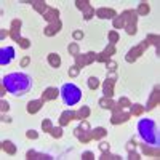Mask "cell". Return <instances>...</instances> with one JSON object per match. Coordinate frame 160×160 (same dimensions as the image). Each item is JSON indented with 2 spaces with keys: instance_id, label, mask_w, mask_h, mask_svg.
<instances>
[{
  "instance_id": "1",
  "label": "cell",
  "mask_w": 160,
  "mask_h": 160,
  "mask_svg": "<svg viewBox=\"0 0 160 160\" xmlns=\"http://www.w3.org/2000/svg\"><path fill=\"white\" fill-rule=\"evenodd\" d=\"M2 85L13 96H22L32 88V78L24 72H13L2 78Z\"/></svg>"
},
{
  "instance_id": "2",
  "label": "cell",
  "mask_w": 160,
  "mask_h": 160,
  "mask_svg": "<svg viewBox=\"0 0 160 160\" xmlns=\"http://www.w3.org/2000/svg\"><path fill=\"white\" fill-rule=\"evenodd\" d=\"M138 135L142 139V142L151 144V146H158L160 144V136H158V127L154 120L151 118H141L138 125Z\"/></svg>"
},
{
  "instance_id": "3",
  "label": "cell",
  "mask_w": 160,
  "mask_h": 160,
  "mask_svg": "<svg viewBox=\"0 0 160 160\" xmlns=\"http://www.w3.org/2000/svg\"><path fill=\"white\" fill-rule=\"evenodd\" d=\"M59 93H61L62 102L68 104V106H75V104L80 102V99H82V90L74 83H64L61 87Z\"/></svg>"
},
{
  "instance_id": "4",
  "label": "cell",
  "mask_w": 160,
  "mask_h": 160,
  "mask_svg": "<svg viewBox=\"0 0 160 160\" xmlns=\"http://www.w3.org/2000/svg\"><path fill=\"white\" fill-rule=\"evenodd\" d=\"M21 26H22L21 19H13V21H11V29H10V37L15 40V42H18V45H19L21 48L26 50V48L31 47V42H29L28 38H21V35H19Z\"/></svg>"
},
{
  "instance_id": "5",
  "label": "cell",
  "mask_w": 160,
  "mask_h": 160,
  "mask_svg": "<svg viewBox=\"0 0 160 160\" xmlns=\"http://www.w3.org/2000/svg\"><path fill=\"white\" fill-rule=\"evenodd\" d=\"M74 135H75V138L80 139V142H88V141L93 139L91 138V128H90V123L87 122V120H82V122H80V125L74 130Z\"/></svg>"
},
{
  "instance_id": "6",
  "label": "cell",
  "mask_w": 160,
  "mask_h": 160,
  "mask_svg": "<svg viewBox=\"0 0 160 160\" xmlns=\"http://www.w3.org/2000/svg\"><path fill=\"white\" fill-rule=\"evenodd\" d=\"M148 47H149V43L146 42V40H142V42H139V45H136V47H133L128 53H127V56H125V59H127V62H135L141 55H144V51L148 50Z\"/></svg>"
},
{
  "instance_id": "7",
  "label": "cell",
  "mask_w": 160,
  "mask_h": 160,
  "mask_svg": "<svg viewBox=\"0 0 160 160\" xmlns=\"http://www.w3.org/2000/svg\"><path fill=\"white\" fill-rule=\"evenodd\" d=\"M96 56H98V55H96L95 51H88L87 55H80V53H78L77 56H74V58H75V66L82 69V68H85V66L91 64L93 61H96Z\"/></svg>"
},
{
  "instance_id": "8",
  "label": "cell",
  "mask_w": 160,
  "mask_h": 160,
  "mask_svg": "<svg viewBox=\"0 0 160 160\" xmlns=\"http://www.w3.org/2000/svg\"><path fill=\"white\" fill-rule=\"evenodd\" d=\"M115 82H117V77L114 72H111V75L104 80V85H102V91H104V98H111L114 96V87H115Z\"/></svg>"
},
{
  "instance_id": "9",
  "label": "cell",
  "mask_w": 160,
  "mask_h": 160,
  "mask_svg": "<svg viewBox=\"0 0 160 160\" xmlns=\"http://www.w3.org/2000/svg\"><path fill=\"white\" fill-rule=\"evenodd\" d=\"M120 18H122V21H123V29L127 28V26H136V22H138L136 10H125L122 15H120Z\"/></svg>"
},
{
  "instance_id": "10",
  "label": "cell",
  "mask_w": 160,
  "mask_h": 160,
  "mask_svg": "<svg viewBox=\"0 0 160 160\" xmlns=\"http://www.w3.org/2000/svg\"><path fill=\"white\" fill-rule=\"evenodd\" d=\"M13 58H15V48L13 47H5L0 50V66H7L13 61Z\"/></svg>"
},
{
  "instance_id": "11",
  "label": "cell",
  "mask_w": 160,
  "mask_h": 160,
  "mask_svg": "<svg viewBox=\"0 0 160 160\" xmlns=\"http://www.w3.org/2000/svg\"><path fill=\"white\" fill-rule=\"evenodd\" d=\"M158 102H160V88L157 85V87H154L151 96H149V101H148V104H146V108H144V111H152L155 106H158Z\"/></svg>"
},
{
  "instance_id": "12",
  "label": "cell",
  "mask_w": 160,
  "mask_h": 160,
  "mask_svg": "<svg viewBox=\"0 0 160 160\" xmlns=\"http://www.w3.org/2000/svg\"><path fill=\"white\" fill-rule=\"evenodd\" d=\"M112 55H115V45L109 43V45L106 47V48L99 53V55L96 56V61H98V62H108Z\"/></svg>"
},
{
  "instance_id": "13",
  "label": "cell",
  "mask_w": 160,
  "mask_h": 160,
  "mask_svg": "<svg viewBox=\"0 0 160 160\" xmlns=\"http://www.w3.org/2000/svg\"><path fill=\"white\" fill-rule=\"evenodd\" d=\"M61 28H62V22L58 19V21H55V22H50L47 28L43 29V34H45L47 37H51V35L58 34V32L61 31Z\"/></svg>"
},
{
  "instance_id": "14",
  "label": "cell",
  "mask_w": 160,
  "mask_h": 160,
  "mask_svg": "<svg viewBox=\"0 0 160 160\" xmlns=\"http://www.w3.org/2000/svg\"><path fill=\"white\" fill-rule=\"evenodd\" d=\"M130 117H131V115H130V112H123V111L115 112V114H112V117H111V123H112V125H120V123H125Z\"/></svg>"
},
{
  "instance_id": "15",
  "label": "cell",
  "mask_w": 160,
  "mask_h": 160,
  "mask_svg": "<svg viewBox=\"0 0 160 160\" xmlns=\"http://www.w3.org/2000/svg\"><path fill=\"white\" fill-rule=\"evenodd\" d=\"M95 15L99 18V19H114L117 16V13L112 10V8H98L95 11Z\"/></svg>"
},
{
  "instance_id": "16",
  "label": "cell",
  "mask_w": 160,
  "mask_h": 160,
  "mask_svg": "<svg viewBox=\"0 0 160 160\" xmlns=\"http://www.w3.org/2000/svg\"><path fill=\"white\" fill-rule=\"evenodd\" d=\"M43 104H45V99H43V98L29 101V102H28V112H29V114H37L40 109H42Z\"/></svg>"
},
{
  "instance_id": "17",
  "label": "cell",
  "mask_w": 160,
  "mask_h": 160,
  "mask_svg": "<svg viewBox=\"0 0 160 160\" xmlns=\"http://www.w3.org/2000/svg\"><path fill=\"white\" fill-rule=\"evenodd\" d=\"M141 151H142V154L144 155H151V157H157L158 158V155H160V151H158V146H152L151 148V144H141Z\"/></svg>"
},
{
  "instance_id": "18",
  "label": "cell",
  "mask_w": 160,
  "mask_h": 160,
  "mask_svg": "<svg viewBox=\"0 0 160 160\" xmlns=\"http://www.w3.org/2000/svg\"><path fill=\"white\" fill-rule=\"evenodd\" d=\"M59 95H61V93H59L58 88H55V87H48V88L42 93V98H43L45 101H53V99H56Z\"/></svg>"
},
{
  "instance_id": "19",
  "label": "cell",
  "mask_w": 160,
  "mask_h": 160,
  "mask_svg": "<svg viewBox=\"0 0 160 160\" xmlns=\"http://www.w3.org/2000/svg\"><path fill=\"white\" fill-rule=\"evenodd\" d=\"M71 120H75V111H64L59 117V125L61 127H66Z\"/></svg>"
},
{
  "instance_id": "20",
  "label": "cell",
  "mask_w": 160,
  "mask_h": 160,
  "mask_svg": "<svg viewBox=\"0 0 160 160\" xmlns=\"http://www.w3.org/2000/svg\"><path fill=\"white\" fill-rule=\"evenodd\" d=\"M0 148H2V151H5L7 154H10V155H15L16 154V144H13L10 139H5V141H2L0 142Z\"/></svg>"
},
{
  "instance_id": "21",
  "label": "cell",
  "mask_w": 160,
  "mask_h": 160,
  "mask_svg": "<svg viewBox=\"0 0 160 160\" xmlns=\"http://www.w3.org/2000/svg\"><path fill=\"white\" fill-rule=\"evenodd\" d=\"M58 16H59V10H56V8H48L47 13L43 15V19L48 21V22H55V21L59 19Z\"/></svg>"
},
{
  "instance_id": "22",
  "label": "cell",
  "mask_w": 160,
  "mask_h": 160,
  "mask_svg": "<svg viewBox=\"0 0 160 160\" xmlns=\"http://www.w3.org/2000/svg\"><path fill=\"white\" fill-rule=\"evenodd\" d=\"M31 5L34 7V10L37 11V13H40V15H45V13H47V10L50 8L45 2H43V0H42V2H40V0H34V2H31Z\"/></svg>"
},
{
  "instance_id": "23",
  "label": "cell",
  "mask_w": 160,
  "mask_h": 160,
  "mask_svg": "<svg viewBox=\"0 0 160 160\" xmlns=\"http://www.w3.org/2000/svg\"><path fill=\"white\" fill-rule=\"evenodd\" d=\"M106 135H108V130L102 128V127H96L91 130V138L93 139H102Z\"/></svg>"
},
{
  "instance_id": "24",
  "label": "cell",
  "mask_w": 160,
  "mask_h": 160,
  "mask_svg": "<svg viewBox=\"0 0 160 160\" xmlns=\"http://www.w3.org/2000/svg\"><path fill=\"white\" fill-rule=\"evenodd\" d=\"M48 62H50L51 68L58 69L59 66H61V58H59L58 53H50V55H48Z\"/></svg>"
},
{
  "instance_id": "25",
  "label": "cell",
  "mask_w": 160,
  "mask_h": 160,
  "mask_svg": "<svg viewBox=\"0 0 160 160\" xmlns=\"http://www.w3.org/2000/svg\"><path fill=\"white\" fill-rule=\"evenodd\" d=\"M98 104H99L101 109H106V111H111L114 106H115V102H114L111 98H101V99L98 101Z\"/></svg>"
},
{
  "instance_id": "26",
  "label": "cell",
  "mask_w": 160,
  "mask_h": 160,
  "mask_svg": "<svg viewBox=\"0 0 160 160\" xmlns=\"http://www.w3.org/2000/svg\"><path fill=\"white\" fill-rule=\"evenodd\" d=\"M26 158L28 160H35V158H51L48 154H40V152H35V151H28L26 152Z\"/></svg>"
},
{
  "instance_id": "27",
  "label": "cell",
  "mask_w": 160,
  "mask_h": 160,
  "mask_svg": "<svg viewBox=\"0 0 160 160\" xmlns=\"http://www.w3.org/2000/svg\"><path fill=\"white\" fill-rule=\"evenodd\" d=\"M90 108H88V106H82V108H80L77 112H75V120H80V118H87L88 115H90Z\"/></svg>"
},
{
  "instance_id": "28",
  "label": "cell",
  "mask_w": 160,
  "mask_h": 160,
  "mask_svg": "<svg viewBox=\"0 0 160 160\" xmlns=\"http://www.w3.org/2000/svg\"><path fill=\"white\" fill-rule=\"evenodd\" d=\"M142 112H144V106H141V104H131L130 106V115L139 117Z\"/></svg>"
},
{
  "instance_id": "29",
  "label": "cell",
  "mask_w": 160,
  "mask_h": 160,
  "mask_svg": "<svg viewBox=\"0 0 160 160\" xmlns=\"http://www.w3.org/2000/svg\"><path fill=\"white\" fill-rule=\"evenodd\" d=\"M149 11H151V7L148 2H141L138 10H136V15H141V16H146V15H149Z\"/></svg>"
},
{
  "instance_id": "30",
  "label": "cell",
  "mask_w": 160,
  "mask_h": 160,
  "mask_svg": "<svg viewBox=\"0 0 160 160\" xmlns=\"http://www.w3.org/2000/svg\"><path fill=\"white\" fill-rule=\"evenodd\" d=\"M146 42H148V43H152V45H155V47L158 48L160 37H158V35H155V34H149L148 37H146Z\"/></svg>"
},
{
  "instance_id": "31",
  "label": "cell",
  "mask_w": 160,
  "mask_h": 160,
  "mask_svg": "<svg viewBox=\"0 0 160 160\" xmlns=\"http://www.w3.org/2000/svg\"><path fill=\"white\" fill-rule=\"evenodd\" d=\"M75 7H77L78 10H82V11H87L91 5H90L88 0H77V2H75Z\"/></svg>"
},
{
  "instance_id": "32",
  "label": "cell",
  "mask_w": 160,
  "mask_h": 160,
  "mask_svg": "<svg viewBox=\"0 0 160 160\" xmlns=\"http://www.w3.org/2000/svg\"><path fill=\"white\" fill-rule=\"evenodd\" d=\"M50 135H51L53 138L59 139V138L62 136V128H61V125H59V127H53V128L50 130Z\"/></svg>"
},
{
  "instance_id": "33",
  "label": "cell",
  "mask_w": 160,
  "mask_h": 160,
  "mask_svg": "<svg viewBox=\"0 0 160 160\" xmlns=\"http://www.w3.org/2000/svg\"><path fill=\"white\" fill-rule=\"evenodd\" d=\"M108 38H109V42L112 43V45H115L118 40H120V35H118V32H115V31H111L109 34H108Z\"/></svg>"
},
{
  "instance_id": "34",
  "label": "cell",
  "mask_w": 160,
  "mask_h": 160,
  "mask_svg": "<svg viewBox=\"0 0 160 160\" xmlns=\"http://www.w3.org/2000/svg\"><path fill=\"white\" fill-rule=\"evenodd\" d=\"M99 158H101V160H120L122 157H120V155H114V154H111V152L108 151V152H102V155H101Z\"/></svg>"
},
{
  "instance_id": "35",
  "label": "cell",
  "mask_w": 160,
  "mask_h": 160,
  "mask_svg": "<svg viewBox=\"0 0 160 160\" xmlns=\"http://www.w3.org/2000/svg\"><path fill=\"white\" fill-rule=\"evenodd\" d=\"M98 87H99L98 77H90V78H88V88H90V90H96Z\"/></svg>"
},
{
  "instance_id": "36",
  "label": "cell",
  "mask_w": 160,
  "mask_h": 160,
  "mask_svg": "<svg viewBox=\"0 0 160 160\" xmlns=\"http://www.w3.org/2000/svg\"><path fill=\"white\" fill-rule=\"evenodd\" d=\"M68 50H69V53H71V55H72V56H77V55H78V53H80V48H78V43H77V42H74V43H71Z\"/></svg>"
},
{
  "instance_id": "37",
  "label": "cell",
  "mask_w": 160,
  "mask_h": 160,
  "mask_svg": "<svg viewBox=\"0 0 160 160\" xmlns=\"http://www.w3.org/2000/svg\"><path fill=\"white\" fill-rule=\"evenodd\" d=\"M53 128V123H51V120L50 118H45L43 122H42V131H47L50 133V130Z\"/></svg>"
},
{
  "instance_id": "38",
  "label": "cell",
  "mask_w": 160,
  "mask_h": 160,
  "mask_svg": "<svg viewBox=\"0 0 160 160\" xmlns=\"http://www.w3.org/2000/svg\"><path fill=\"white\" fill-rule=\"evenodd\" d=\"M117 104H118L122 109H127V108H130V106H131V102H130V99H128V98H120Z\"/></svg>"
},
{
  "instance_id": "39",
  "label": "cell",
  "mask_w": 160,
  "mask_h": 160,
  "mask_svg": "<svg viewBox=\"0 0 160 160\" xmlns=\"http://www.w3.org/2000/svg\"><path fill=\"white\" fill-rule=\"evenodd\" d=\"M93 15H95V10H93V7H90L87 11H83V19L85 21H90L93 18Z\"/></svg>"
},
{
  "instance_id": "40",
  "label": "cell",
  "mask_w": 160,
  "mask_h": 160,
  "mask_svg": "<svg viewBox=\"0 0 160 160\" xmlns=\"http://www.w3.org/2000/svg\"><path fill=\"white\" fill-rule=\"evenodd\" d=\"M26 138H28V139H37L38 133L35 130H28V131H26Z\"/></svg>"
},
{
  "instance_id": "41",
  "label": "cell",
  "mask_w": 160,
  "mask_h": 160,
  "mask_svg": "<svg viewBox=\"0 0 160 160\" xmlns=\"http://www.w3.org/2000/svg\"><path fill=\"white\" fill-rule=\"evenodd\" d=\"M78 74H80V68H77V66H72V68L69 69V77L74 78V77H77Z\"/></svg>"
},
{
  "instance_id": "42",
  "label": "cell",
  "mask_w": 160,
  "mask_h": 160,
  "mask_svg": "<svg viewBox=\"0 0 160 160\" xmlns=\"http://www.w3.org/2000/svg\"><path fill=\"white\" fill-rule=\"evenodd\" d=\"M99 149H101V152H108V151L111 149V146H109L108 141H101V142H99Z\"/></svg>"
},
{
  "instance_id": "43",
  "label": "cell",
  "mask_w": 160,
  "mask_h": 160,
  "mask_svg": "<svg viewBox=\"0 0 160 160\" xmlns=\"http://www.w3.org/2000/svg\"><path fill=\"white\" fill-rule=\"evenodd\" d=\"M82 158H83V160H93V158H95V154H93L91 151H85V152L82 154Z\"/></svg>"
},
{
  "instance_id": "44",
  "label": "cell",
  "mask_w": 160,
  "mask_h": 160,
  "mask_svg": "<svg viewBox=\"0 0 160 160\" xmlns=\"http://www.w3.org/2000/svg\"><path fill=\"white\" fill-rule=\"evenodd\" d=\"M136 149V141L135 139H130L127 142V151H135Z\"/></svg>"
},
{
  "instance_id": "45",
  "label": "cell",
  "mask_w": 160,
  "mask_h": 160,
  "mask_svg": "<svg viewBox=\"0 0 160 160\" xmlns=\"http://www.w3.org/2000/svg\"><path fill=\"white\" fill-rule=\"evenodd\" d=\"M128 158H130V160H139L141 157H139V154L135 152V151H128Z\"/></svg>"
},
{
  "instance_id": "46",
  "label": "cell",
  "mask_w": 160,
  "mask_h": 160,
  "mask_svg": "<svg viewBox=\"0 0 160 160\" xmlns=\"http://www.w3.org/2000/svg\"><path fill=\"white\" fill-rule=\"evenodd\" d=\"M0 109H2V112H8L10 111V104L5 99H2V102H0Z\"/></svg>"
},
{
  "instance_id": "47",
  "label": "cell",
  "mask_w": 160,
  "mask_h": 160,
  "mask_svg": "<svg viewBox=\"0 0 160 160\" xmlns=\"http://www.w3.org/2000/svg\"><path fill=\"white\" fill-rule=\"evenodd\" d=\"M106 66H108V69L111 72H115V69H117V62H114V61H108V62H106Z\"/></svg>"
},
{
  "instance_id": "48",
  "label": "cell",
  "mask_w": 160,
  "mask_h": 160,
  "mask_svg": "<svg viewBox=\"0 0 160 160\" xmlns=\"http://www.w3.org/2000/svg\"><path fill=\"white\" fill-rule=\"evenodd\" d=\"M72 37H74V40H82L83 38V32L82 31H74L72 32Z\"/></svg>"
},
{
  "instance_id": "49",
  "label": "cell",
  "mask_w": 160,
  "mask_h": 160,
  "mask_svg": "<svg viewBox=\"0 0 160 160\" xmlns=\"http://www.w3.org/2000/svg\"><path fill=\"white\" fill-rule=\"evenodd\" d=\"M29 62H31V58L29 56H24L22 59H21V68H28V66H29Z\"/></svg>"
},
{
  "instance_id": "50",
  "label": "cell",
  "mask_w": 160,
  "mask_h": 160,
  "mask_svg": "<svg viewBox=\"0 0 160 160\" xmlns=\"http://www.w3.org/2000/svg\"><path fill=\"white\" fill-rule=\"evenodd\" d=\"M2 122H5V123H11V117H8V115H5V114L2 112Z\"/></svg>"
},
{
  "instance_id": "51",
  "label": "cell",
  "mask_w": 160,
  "mask_h": 160,
  "mask_svg": "<svg viewBox=\"0 0 160 160\" xmlns=\"http://www.w3.org/2000/svg\"><path fill=\"white\" fill-rule=\"evenodd\" d=\"M7 35H10V32H8L7 29H2V32H0V38H2V40H3V38H5Z\"/></svg>"
}]
</instances>
